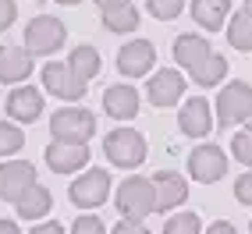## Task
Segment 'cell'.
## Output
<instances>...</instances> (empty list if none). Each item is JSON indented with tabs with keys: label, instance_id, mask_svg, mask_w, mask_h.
Returning a JSON list of instances; mask_svg holds the SVG:
<instances>
[{
	"label": "cell",
	"instance_id": "23",
	"mask_svg": "<svg viewBox=\"0 0 252 234\" xmlns=\"http://www.w3.org/2000/svg\"><path fill=\"white\" fill-rule=\"evenodd\" d=\"M139 7H131V4H125V7H114V11H103V29L107 32H135L139 29Z\"/></svg>",
	"mask_w": 252,
	"mask_h": 234
},
{
	"label": "cell",
	"instance_id": "6",
	"mask_svg": "<svg viewBox=\"0 0 252 234\" xmlns=\"http://www.w3.org/2000/svg\"><path fill=\"white\" fill-rule=\"evenodd\" d=\"M249 114H252V89L245 82H227L220 89V99H217V121H220V128H234V124L249 121Z\"/></svg>",
	"mask_w": 252,
	"mask_h": 234
},
{
	"label": "cell",
	"instance_id": "19",
	"mask_svg": "<svg viewBox=\"0 0 252 234\" xmlns=\"http://www.w3.org/2000/svg\"><path fill=\"white\" fill-rule=\"evenodd\" d=\"M227 14H231V0H192V18L206 32H220Z\"/></svg>",
	"mask_w": 252,
	"mask_h": 234
},
{
	"label": "cell",
	"instance_id": "39",
	"mask_svg": "<svg viewBox=\"0 0 252 234\" xmlns=\"http://www.w3.org/2000/svg\"><path fill=\"white\" fill-rule=\"evenodd\" d=\"M249 124H252V114H249Z\"/></svg>",
	"mask_w": 252,
	"mask_h": 234
},
{
	"label": "cell",
	"instance_id": "7",
	"mask_svg": "<svg viewBox=\"0 0 252 234\" xmlns=\"http://www.w3.org/2000/svg\"><path fill=\"white\" fill-rule=\"evenodd\" d=\"M43 86L50 96H57V99H68V103H78L82 96H86L89 89V82H82L68 64H57V60H50L46 68H43Z\"/></svg>",
	"mask_w": 252,
	"mask_h": 234
},
{
	"label": "cell",
	"instance_id": "16",
	"mask_svg": "<svg viewBox=\"0 0 252 234\" xmlns=\"http://www.w3.org/2000/svg\"><path fill=\"white\" fill-rule=\"evenodd\" d=\"M32 75V54L25 46H0V82H25Z\"/></svg>",
	"mask_w": 252,
	"mask_h": 234
},
{
	"label": "cell",
	"instance_id": "13",
	"mask_svg": "<svg viewBox=\"0 0 252 234\" xmlns=\"http://www.w3.org/2000/svg\"><path fill=\"white\" fill-rule=\"evenodd\" d=\"M146 96H149V103L153 107H174L178 99L185 96V75H178L174 68H163L157 71L153 78H149V86H146Z\"/></svg>",
	"mask_w": 252,
	"mask_h": 234
},
{
	"label": "cell",
	"instance_id": "26",
	"mask_svg": "<svg viewBox=\"0 0 252 234\" xmlns=\"http://www.w3.org/2000/svg\"><path fill=\"white\" fill-rule=\"evenodd\" d=\"M22 146H25L22 128H14V124H7V121H0V156H14Z\"/></svg>",
	"mask_w": 252,
	"mask_h": 234
},
{
	"label": "cell",
	"instance_id": "35",
	"mask_svg": "<svg viewBox=\"0 0 252 234\" xmlns=\"http://www.w3.org/2000/svg\"><path fill=\"white\" fill-rule=\"evenodd\" d=\"M99 4V11H114V7H125V4H131V0H96Z\"/></svg>",
	"mask_w": 252,
	"mask_h": 234
},
{
	"label": "cell",
	"instance_id": "25",
	"mask_svg": "<svg viewBox=\"0 0 252 234\" xmlns=\"http://www.w3.org/2000/svg\"><path fill=\"white\" fill-rule=\"evenodd\" d=\"M163 234H203V220L199 213H178L163 224Z\"/></svg>",
	"mask_w": 252,
	"mask_h": 234
},
{
	"label": "cell",
	"instance_id": "5",
	"mask_svg": "<svg viewBox=\"0 0 252 234\" xmlns=\"http://www.w3.org/2000/svg\"><path fill=\"white\" fill-rule=\"evenodd\" d=\"M107 195H110V174L99 171V167H93V171H86V174H78V177L71 181V188H68V199H71L78 209H96V206H103Z\"/></svg>",
	"mask_w": 252,
	"mask_h": 234
},
{
	"label": "cell",
	"instance_id": "27",
	"mask_svg": "<svg viewBox=\"0 0 252 234\" xmlns=\"http://www.w3.org/2000/svg\"><path fill=\"white\" fill-rule=\"evenodd\" d=\"M231 153H234V160H238V163L252 167V124H249L245 131H238V135H234V142H231Z\"/></svg>",
	"mask_w": 252,
	"mask_h": 234
},
{
	"label": "cell",
	"instance_id": "33",
	"mask_svg": "<svg viewBox=\"0 0 252 234\" xmlns=\"http://www.w3.org/2000/svg\"><path fill=\"white\" fill-rule=\"evenodd\" d=\"M32 234H64V227L57 220H50V224H39V227H32Z\"/></svg>",
	"mask_w": 252,
	"mask_h": 234
},
{
	"label": "cell",
	"instance_id": "1",
	"mask_svg": "<svg viewBox=\"0 0 252 234\" xmlns=\"http://www.w3.org/2000/svg\"><path fill=\"white\" fill-rule=\"evenodd\" d=\"M68 43V29H64L61 18H50V14H39L32 18L25 29V50L32 57H50Z\"/></svg>",
	"mask_w": 252,
	"mask_h": 234
},
{
	"label": "cell",
	"instance_id": "11",
	"mask_svg": "<svg viewBox=\"0 0 252 234\" xmlns=\"http://www.w3.org/2000/svg\"><path fill=\"white\" fill-rule=\"evenodd\" d=\"M149 181H153V213H167L189 199V181L174 171H157Z\"/></svg>",
	"mask_w": 252,
	"mask_h": 234
},
{
	"label": "cell",
	"instance_id": "21",
	"mask_svg": "<svg viewBox=\"0 0 252 234\" xmlns=\"http://www.w3.org/2000/svg\"><path fill=\"white\" fill-rule=\"evenodd\" d=\"M227 43L242 54H252V11H238V14H227Z\"/></svg>",
	"mask_w": 252,
	"mask_h": 234
},
{
	"label": "cell",
	"instance_id": "14",
	"mask_svg": "<svg viewBox=\"0 0 252 234\" xmlns=\"http://www.w3.org/2000/svg\"><path fill=\"white\" fill-rule=\"evenodd\" d=\"M178 128H181L189 139H206V135H210V128H213V110H210V99L192 96L189 103L181 107V114H178Z\"/></svg>",
	"mask_w": 252,
	"mask_h": 234
},
{
	"label": "cell",
	"instance_id": "20",
	"mask_svg": "<svg viewBox=\"0 0 252 234\" xmlns=\"http://www.w3.org/2000/svg\"><path fill=\"white\" fill-rule=\"evenodd\" d=\"M18 216L22 220H39V216H46L50 213V206H54V199H50V188H43V185H32L18 203Z\"/></svg>",
	"mask_w": 252,
	"mask_h": 234
},
{
	"label": "cell",
	"instance_id": "29",
	"mask_svg": "<svg viewBox=\"0 0 252 234\" xmlns=\"http://www.w3.org/2000/svg\"><path fill=\"white\" fill-rule=\"evenodd\" d=\"M71 234H107V227H103L99 216H78L75 227H71Z\"/></svg>",
	"mask_w": 252,
	"mask_h": 234
},
{
	"label": "cell",
	"instance_id": "32",
	"mask_svg": "<svg viewBox=\"0 0 252 234\" xmlns=\"http://www.w3.org/2000/svg\"><path fill=\"white\" fill-rule=\"evenodd\" d=\"M110 234H149L146 227H142V220H128V216H125V220L121 224H117Z\"/></svg>",
	"mask_w": 252,
	"mask_h": 234
},
{
	"label": "cell",
	"instance_id": "24",
	"mask_svg": "<svg viewBox=\"0 0 252 234\" xmlns=\"http://www.w3.org/2000/svg\"><path fill=\"white\" fill-rule=\"evenodd\" d=\"M227 75V60L220 54H210L203 60V68L192 71V82H199V86H220V78Z\"/></svg>",
	"mask_w": 252,
	"mask_h": 234
},
{
	"label": "cell",
	"instance_id": "3",
	"mask_svg": "<svg viewBox=\"0 0 252 234\" xmlns=\"http://www.w3.org/2000/svg\"><path fill=\"white\" fill-rule=\"evenodd\" d=\"M50 131L57 142H89L96 131V117L86 107H64L50 117Z\"/></svg>",
	"mask_w": 252,
	"mask_h": 234
},
{
	"label": "cell",
	"instance_id": "28",
	"mask_svg": "<svg viewBox=\"0 0 252 234\" xmlns=\"http://www.w3.org/2000/svg\"><path fill=\"white\" fill-rule=\"evenodd\" d=\"M185 11V0H149V14L160 22H171Z\"/></svg>",
	"mask_w": 252,
	"mask_h": 234
},
{
	"label": "cell",
	"instance_id": "22",
	"mask_svg": "<svg viewBox=\"0 0 252 234\" xmlns=\"http://www.w3.org/2000/svg\"><path fill=\"white\" fill-rule=\"evenodd\" d=\"M68 68H71L82 82H93V78L99 75V54H96V46H89V43L75 46L71 57H68Z\"/></svg>",
	"mask_w": 252,
	"mask_h": 234
},
{
	"label": "cell",
	"instance_id": "36",
	"mask_svg": "<svg viewBox=\"0 0 252 234\" xmlns=\"http://www.w3.org/2000/svg\"><path fill=\"white\" fill-rule=\"evenodd\" d=\"M0 234H22L14 220H0Z\"/></svg>",
	"mask_w": 252,
	"mask_h": 234
},
{
	"label": "cell",
	"instance_id": "34",
	"mask_svg": "<svg viewBox=\"0 0 252 234\" xmlns=\"http://www.w3.org/2000/svg\"><path fill=\"white\" fill-rule=\"evenodd\" d=\"M206 234H238V231H234V224H227V220H217Z\"/></svg>",
	"mask_w": 252,
	"mask_h": 234
},
{
	"label": "cell",
	"instance_id": "17",
	"mask_svg": "<svg viewBox=\"0 0 252 234\" xmlns=\"http://www.w3.org/2000/svg\"><path fill=\"white\" fill-rule=\"evenodd\" d=\"M213 54L210 43L203 36H192V32H185V36L174 39V60L181 64L185 71H195V68H203V60Z\"/></svg>",
	"mask_w": 252,
	"mask_h": 234
},
{
	"label": "cell",
	"instance_id": "18",
	"mask_svg": "<svg viewBox=\"0 0 252 234\" xmlns=\"http://www.w3.org/2000/svg\"><path fill=\"white\" fill-rule=\"evenodd\" d=\"M103 110L110 117H117V121H128V117L139 114V92L131 86H110L103 92Z\"/></svg>",
	"mask_w": 252,
	"mask_h": 234
},
{
	"label": "cell",
	"instance_id": "37",
	"mask_svg": "<svg viewBox=\"0 0 252 234\" xmlns=\"http://www.w3.org/2000/svg\"><path fill=\"white\" fill-rule=\"evenodd\" d=\"M57 4H68V7H71V4H78V0H57Z\"/></svg>",
	"mask_w": 252,
	"mask_h": 234
},
{
	"label": "cell",
	"instance_id": "4",
	"mask_svg": "<svg viewBox=\"0 0 252 234\" xmlns=\"http://www.w3.org/2000/svg\"><path fill=\"white\" fill-rule=\"evenodd\" d=\"M114 203H117V209H121V216L142 220V216L153 213V181L149 177H128L125 185L117 188Z\"/></svg>",
	"mask_w": 252,
	"mask_h": 234
},
{
	"label": "cell",
	"instance_id": "40",
	"mask_svg": "<svg viewBox=\"0 0 252 234\" xmlns=\"http://www.w3.org/2000/svg\"><path fill=\"white\" fill-rule=\"evenodd\" d=\"M249 234H252V227H249Z\"/></svg>",
	"mask_w": 252,
	"mask_h": 234
},
{
	"label": "cell",
	"instance_id": "30",
	"mask_svg": "<svg viewBox=\"0 0 252 234\" xmlns=\"http://www.w3.org/2000/svg\"><path fill=\"white\" fill-rule=\"evenodd\" d=\"M234 199H238L242 206H252V167H249V174H242L234 181Z\"/></svg>",
	"mask_w": 252,
	"mask_h": 234
},
{
	"label": "cell",
	"instance_id": "8",
	"mask_svg": "<svg viewBox=\"0 0 252 234\" xmlns=\"http://www.w3.org/2000/svg\"><path fill=\"white\" fill-rule=\"evenodd\" d=\"M36 185V167L25 160H4L0 163V199L18 203V199Z\"/></svg>",
	"mask_w": 252,
	"mask_h": 234
},
{
	"label": "cell",
	"instance_id": "12",
	"mask_svg": "<svg viewBox=\"0 0 252 234\" xmlns=\"http://www.w3.org/2000/svg\"><path fill=\"white\" fill-rule=\"evenodd\" d=\"M89 163V146L86 142H50L46 146V167L57 174H75Z\"/></svg>",
	"mask_w": 252,
	"mask_h": 234
},
{
	"label": "cell",
	"instance_id": "10",
	"mask_svg": "<svg viewBox=\"0 0 252 234\" xmlns=\"http://www.w3.org/2000/svg\"><path fill=\"white\" fill-rule=\"evenodd\" d=\"M157 64V46L149 39H131L117 50V71L125 78H139V75H149Z\"/></svg>",
	"mask_w": 252,
	"mask_h": 234
},
{
	"label": "cell",
	"instance_id": "15",
	"mask_svg": "<svg viewBox=\"0 0 252 234\" xmlns=\"http://www.w3.org/2000/svg\"><path fill=\"white\" fill-rule=\"evenodd\" d=\"M7 114L14 117V121H22V124L39 121V117H43V92L32 89V86L11 89V96H7Z\"/></svg>",
	"mask_w": 252,
	"mask_h": 234
},
{
	"label": "cell",
	"instance_id": "31",
	"mask_svg": "<svg viewBox=\"0 0 252 234\" xmlns=\"http://www.w3.org/2000/svg\"><path fill=\"white\" fill-rule=\"evenodd\" d=\"M14 18H18V4L14 0H0V32H7L14 25Z\"/></svg>",
	"mask_w": 252,
	"mask_h": 234
},
{
	"label": "cell",
	"instance_id": "2",
	"mask_svg": "<svg viewBox=\"0 0 252 234\" xmlns=\"http://www.w3.org/2000/svg\"><path fill=\"white\" fill-rule=\"evenodd\" d=\"M103 153H107V160H110L114 167H125V171H131V167L146 163L149 146H146V139L139 135L135 128H117V131H110V135H107Z\"/></svg>",
	"mask_w": 252,
	"mask_h": 234
},
{
	"label": "cell",
	"instance_id": "9",
	"mask_svg": "<svg viewBox=\"0 0 252 234\" xmlns=\"http://www.w3.org/2000/svg\"><path fill=\"white\" fill-rule=\"evenodd\" d=\"M189 174L195 181H203V185H213V181H220L227 174V156H224V149L220 146H199L192 149V156H189Z\"/></svg>",
	"mask_w": 252,
	"mask_h": 234
},
{
	"label": "cell",
	"instance_id": "38",
	"mask_svg": "<svg viewBox=\"0 0 252 234\" xmlns=\"http://www.w3.org/2000/svg\"><path fill=\"white\" fill-rule=\"evenodd\" d=\"M245 11H252V0H245Z\"/></svg>",
	"mask_w": 252,
	"mask_h": 234
}]
</instances>
